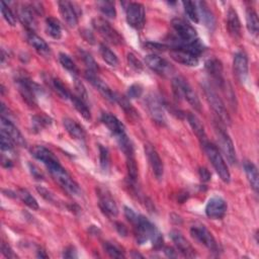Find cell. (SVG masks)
Listing matches in <instances>:
<instances>
[{
  "mask_svg": "<svg viewBox=\"0 0 259 259\" xmlns=\"http://www.w3.org/2000/svg\"><path fill=\"white\" fill-rule=\"evenodd\" d=\"M125 216L128 221L133 225L135 236L139 244H145L148 241L152 242V245L158 249L162 247L163 237L159 230L155 227L148 219L143 216L137 215L132 209L125 206Z\"/></svg>",
  "mask_w": 259,
  "mask_h": 259,
  "instance_id": "6da1fadb",
  "label": "cell"
},
{
  "mask_svg": "<svg viewBox=\"0 0 259 259\" xmlns=\"http://www.w3.org/2000/svg\"><path fill=\"white\" fill-rule=\"evenodd\" d=\"M57 183L66 190L71 195H80L81 189L78 183L71 177V175L66 171V169L60 164L59 161L52 163L46 166Z\"/></svg>",
  "mask_w": 259,
  "mask_h": 259,
  "instance_id": "7a4b0ae2",
  "label": "cell"
},
{
  "mask_svg": "<svg viewBox=\"0 0 259 259\" xmlns=\"http://www.w3.org/2000/svg\"><path fill=\"white\" fill-rule=\"evenodd\" d=\"M201 146L203 147V150L206 154V156H208L209 160L211 161L213 167L215 168V170L217 171V173L219 174L221 179L226 183L230 182L231 174H230L228 166L225 162V159L222 156V154L219 151V149L215 145L210 143L209 141H205L204 143L201 144Z\"/></svg>",
  "mask_w": 259,
  "mask_h": 259,
  "instance_id": "3957f363",
  "label": "cell"
},
{
  "mask_svg": "<svg viewBox=\"0 0 259 259\" xmlns=\"http://www.w3.org/2000/svg\"><path fill=\"white\" fill-rule=\"evenodd\" d=\"M172 87H173V92L177 98H184L194 110H196L197 112H200L201 110L200 100L196 92L192 89V87L184 78L175 77L172 81Z\"/></svg>",
  "mask_w": 259,
  "mask_h": 259,
  "instance_id": "277c9868",
  "label": "cell"
},
{
  "mask_svg": "<svg viewBox=\"0 0 259 259\" xmlns=\"http://www.w3.org/2000/svg\"><path fill=\"white\" fill-rule=\"evenodd\" d=\"M202 89L206 100H208L210 106L212 107L214 112L218 115V117L221 119V121L228 125L231 124V118L228 114V111L224 105V102L221 99V97L218 95V93L215 91V89L212 87V85L208 82H203Z\"/></svg>",
  "mask_w": 259,
  "mask_h": 259,
  "instance_id": "5b68a950",
  "label": "cell"
},
{
  "mask_svg": "<svg viewBox=\"0 0 259 259\" xmlns=\"http://www.w3.org/2000/svg\"><path fill=\"white\" fill-rule=\"evenodd\" d=\"M92 26L94 30L107 42L113 45H121L124 43L122 35L114 29L106 20L101 18H95L92 21Z\"/></svg>",
  "mask_w": 259,
  "mask_h": 259,
  "instance_id": "8992f818",
  "label": "cell"
},
{
  "mask_svg": "<svg viewBox=\"0 0 259 259\" xmlns=\"http://www.w3.org/2000/svg\"><path fill=\"white\" fill-rule=\"evenodd\" d=\"M17 86L19 88L20 93L22 94L25 101L29 106L34 107L37 105V92L39 91V86L33 82L30 78L26 77L25 75L18 76L16 79Z\"/></svg>",
  "mask_w": 259,
  "mask_h": 259,
  "instance_id": "52a82bcc",
  "label": "cell"
},
{
  "mask_svg": "<svg viewBox=\"0 0 259 259\" xmlns=\"http://www.w3.org/2000/svg\"><path fill=\"white\" fill-rule=\"evenodd\" d=\"M216 135H217V140L219 143V147L221 148L224 156L228 160V162L232 165L237 163V155L236 151L234 148V144L230 138V136L225 132V130L217 125L216 126Z\"/></svg>",
  "mask_w": 259,
  "mask_h": 259,
  "instance_id": "ba28073f",
  "label": "cell"
},
{
  "mask_svg": "<svg viewBox=\"0 0 259 259\" xmlns=\"http://www.w3.org/2000/svg\"><path fill=\"white\" fill-rule=\"evenodd\" d=\"M190 234L198 243L202 244L211 252H214V253L219 252V246H218L216 239L214 238L212 233L203 225H201V224L193 225L190 229Z\"/></svg>",
  "mask_w": 259,
  "mask_h": 259,
  "instance_id": "9c48e42d",
  "label": "cell"
},
{
  "mask_svg": "<svg viewBox=\"0 0 259 259\" xmlns=\"http://www.w3.org/2000/svg\"><path fill=\"white\" fill-rule=\"evenodd\" d=\"M145 103L153 121L161 126H164L166 124L165 112L158 96H156L154 93L149 94L145 99Z\"/></svg>",
  "mask_w": 259,
  "mask_h": 259,
  "instance_id": "30bf717a",
  "label": "cell"
},
{
  "mask_svg": "<svg viewBox=\"0 0 259 259\" xmlns=\"http://www.w3.org/2000/svg\"><path fill=\"white\" fill-rule=\"evenodd\" d=\"M228 205L226 200L221 196L211 197L205 205V215L212 220H221L227 213Z\"/></svg>",
  "mask_w": 259,
  "mask_h": 259,
  "instance_id": "8fae6325",
  "label": "cell"
},
{
  "mask_svg": "<svg viewBox=\"0 0 259 259\" xmlns=\"http://www.w3.org/2000/svg\"><path fill=\"white\" fill-rule=\"evenodd\" d=\"M126 19L132 28L140 30L145 24V9L144 6L139 3L129 4L126 9Z\"/></svg>",
  "mask_w": 259,
  "mask_h": 259,
  "instance_id": "7c38bea8",
  "label": "cell"
},
{
  "mask_svg": "<svg viewBox=\"0 0 259 259\" xmlns=\"http://www.w3.org/2000/svg\"><path fill=\"white\" fill-rule=\"evenodd\" d=\"M97 196H98L99 208L103 212V214L107 215L110 218L117 217L119 214V209L111 193L107 189L98 188Z\"/></svg>",
  "mask_w": 259,
  "mask_h": 259,
  "instance_id": "4fadbf2b",
  "label": "cell"
},
{
  "mask_svg": "<svg viewBox=\"0 0 259 259\" xmlns=\"http://www.w3.org/2000/svg\"><path fill=\"white\" fill-rule=\"evenodd\" d=\"M172 27L178 36V39L176 40L179 43H183V44L191 43L198 39L196 31L188 23H186L181 19L173 20Z\"/></svg>",
  "mask_w": 259,
  "mask_h": 259,
  "instance_id": "5bb4252c",
  "label": "cell"
},
{
  "mask_svg": "<svg viewBox=\"0 0 259 259\" xmlns=\"http://www.w3.org/2000/svg\"><path fill=\"white\" fill-rule=\"evenodd\" d=\"M86 79L101 93V95L111 102H117V92H115L105 81L101 80L96 72L85 71Z\"/></svg>",
  "mask_w": 259,
  "mask_h": 259,
  "instance_id": "9a60e30c",
  "label": "cell"
},
{
  "mask_svg": "<svg viewBox=\"0 0 259 259\" xmlns=\"http://www.w3.org/2000/svg\"><path fill=\"white\" fill-rule=\"evenodd\" d=\"M145 63L146 65L153 70L154 72H156L162 76H170L174 69L170 65L168 61H166L164 58L159 57L155 54H151L145 57Z\"/></svg>",
  "mask_w": 259,
  "mask_h": 259,
  "instance_id": "2e32d148",
  "label": "cell"
},
{
  "mask_svg": "<svg viewBox=\"0 0 259 259\" xmlns=\"http://www.w3.org/2000/svg\"><path fill=\"white\" fill-rule=\"evenodd\" d=\"M145 153H146V156L151 165L154 175L156 176V178L159 180L162 179L164 167H163V162L159 156V154L157 153L156 150H155V148H153L152 145H149V144L145 145Z\"/></svg>",
  "mask_w": 259,
  "mask_h": 259,
  "instance_id": "e0dca14e",
  "label": "cell"
},
{
  "mask_svg": "<svg viewBox=\"0 0 259 259\" xmlns=\"http://www.w3.org/2000/svg\"><path fill=\"white\" fill-rule=\"evenodd\" d=\"M0 125H2V133H5L7 136H9L16 145L21 147L27 146V141L20 130L8 118L2 116V123H0Z\"/></svg>",
  "mask_w": 259,
  "mask_h": 259,
  "instance_id": "ac0fdd59",
  "label": "cell"
},
{
  "mask_svg": "<svg viewBox=\"0 0 259 259\" xmlns=\"http://www.w3.org/2000/svg\"><path fill=\"white\" fill-rule=\"evenodd\" d=\"M100 120H101L102 124L110 130V132L113 134V136H115L116 139L127 134L124 124L114 115H112L110 113H103L101 115Z\"/></svg>",
  "mask_w": 259,
  "mask_h": 259,
  "instance_id": "d6986e66",
  "label": "cell"
},
{
  "mask_svg": "<svg viewBox=\"0 0 259 259\" xmlns=\"http://www.w3.org/2000/svg\"><path fill=\"white\" fill-rule=\"evenodd\" d=\"M170 238L176 246L177 250L185 257H195V250L192 245L187 241V239L177 230H172L170 232Z\"/></svg>",
  "mask_w": 259,
  "mask_h": 259,
  "instance_id": "ffe728a7",
  "label": "cell"
},
{
  "mask_svg": "<svg viewBox=\"0 0 259 259\" xmlns=\"http://www.w3.org/2000/svg\"><path fill=\"white\" fill-rule=\"evenodd\" d=\"M36 13L34 12L31 5H24L19 9L18 16L22 24L27 28L29 33H35L37 28V21L35 17Z\"/></svg>",
  "mask_w": 259,
  "mask_h": 259,
  "instance_id": "44dd1931",
  "label": "cell"
},
{
  "mask_svg": "<svg viewBox=\"0 0 259 259\" xmlns=\"http://www.w3.org/2000/svg\"><path fill=\"white\" fill-rule=\"evenodd\" d=\"M170 57L177 63L188 67H195L198 64V57L182 49H172Z\"/></svg>",
  "mask_w": 259,
  "mask_h": 259,
  "instance_id": "7402d4cb",
  "label": "cell"
},
{
  "mask_svg": "<svg viewBox=\"0 0 259 259\" xmlns=\"http://www.w3.org/2000/svg\"><path fill=\"white\" fill-rule=\"evenodd\" d=\"M234 72L239 81L244 82L248 77V58L244 52H238L234 56Z\"/></svg>",
  "mask_w": 259,
  "mask_h": 259,
  "instance_id": "603a6c76",
  "label": "cell"
},
{
  "mask_svg": "<svg viewBox=\"0 0 259 259\" xmlns=\"http://www.w3.org/2000/svg\"><path fill=\"white\" fill-rule=\"evenodd\" d=\"M205 70L208 71V73L220 87H224L225 79L223 77V65L220 60L217 58L209 59L205 62Z\"/></svg>",
  "mask_w": 259,
  "mask_h": 259,
  "instance_id": "cb8c5ba5",
  "label": "cell"
},
{
  "mask_svg": "<svg viewBox=\"0 0 259 259\" xmlns=\"http://www.w3.org/2000/svg\"><path fill=\"white\" fill-rule=\"evenodd\" d=\"M58 7L65 23L70 28L76 27L78 24V15L74 9V6L69 2H59Z\"/></svg>",
  "mask_w": 259,
  "mask_h": 259,
  "instance_id": "d4e9b609",
  "label": "cell"
},
{
  "mask_svg": "<svg viewBox=\"0 0 259 259\" xmlns=\"http://www.w3.org/2000/svg\"><path fill=\"white\" fill-rule=\"evenodd\" d=\"M31 153H32V155L37 160L41 161L46 166H48V165H50L52 163H54V162L59 161L55 157V155L52 153L49 149L44 147V146H35V147H33L31 149Z\"/></svg>",
  "mask_w": 259,
  "mask_h": 259,
  "instance_id": "484cf974",
  "label": "cell"
},
{
  "mask_svg": "<svg viewBox=\"0 0 259 259\" xmlns=\"http://www.w3.org/2000/svg\"><path fill=\"white\" fill-rule=\"evenodd\" d=\"M227 28L229 31V34L234 38V39H241V23L238 17V14L236 13L233 8H231L228 12V17H227Z\"/></svg>",
  "mask_w": 259,
  "mask_h": 259,
  "instance_id": "4316f807",
  "label": "cell"
},
{
  "mask_svg": "<svg viewBox=\"0 0 259 259\" xmlns=\"http://www.w3.org/2000/svg\"><path fill=\"white\" fill-rule=\"evenodd\" d=\"M63 125L67 131V133L75 140L78 141H84L85 137H86V133L84 131V129L74 120L72 119H64L63 120Z\"/></svg>",
  "mask_w": 259,
  "mask_h": 259,
  "instance_id": "83f0119b",
  "label": "cell"
},
{
  "mask_svg": "<svg viewBox=\"0 0 259 259\" xmlns=\"http://www.w3.org/2000/svg\"><path fill=\"white\" fill-rule=\"evenodd\" d=\"M28 42L40 55H42V56L50 55V53H51L50 47L41 37H39L35 33L28 34Z\"/></svg>",
  "mask_w": 259,
  "mask_h": 259,
  "instance_id": "f1b7e54d",
  "label": "cell"
},
{
  "mask_svg": "<svg viewBox=\"0 0 259 259\" xmlns=\"http://www.w3.org/2000/svg\"><path fill=\"white\" fill-rule=\"evenodd\" d=\"M196 7L198 10V17L199 19L201 18L204 26L206 28H209L210 30H214L216 27V20L214 18L213 13L209 10L208 6L204 3H196Z\"/></svg>",
  "mask_w": 259,
  "mask_h": 259,
  "instance_id": "f546056e",
  "label": "cell"
},
{
  "mask_svg": "<svg viewBox=\"0 0 259 259\" xmlns=\"http://www.w3.org/2000/svg\"><path fill=\"white\" fill-rule=\"evenodd\" d=\"M244 170L252 189L257 193L258 187H259V175H258V170L256 165L251 161H245Z\"/></svg>",
  "mask_w": 259,
  "mask_h": 259,
  "instance_id": "4dcf8cb0",
  "label": "cell"
},
{
  "mask_svg": "<svg viewBox=\"0 0 259 259\" xmlns=\"http://www.w3.org/2000/svg\"><path fill=\"white\" fill-rule=\"evenodd\" d=\"M186 118H187L188 124L190 125L193 133L196 135V137L198 138L200 143L202 144L205 141H208V139H206V135H205V131H204L203 125L201 124L200 120L195 115H193L191 113H188Z\"/></svg>",
  "mask_w": 259,
  "mask_h": 259,
  "instance_id": "1f68e13d",
  "label": "cell"
},
{
  "mask_svg": "<svg viewBox=\"0 0 259 259\" xmlns=\"http://www.w3.org/2000/svg\"><path fill=\"white\" fill-rule=\"evenodd\" d=\"M117 103L121 106V108L124 110V112L126 113V115L132 119V120H138L140 118L139 113L137 112V110L132 106V103L130 102L129 98L126 96H123L121 94H117Z\"/></svg>",
  "mask_w": 259,
  "mask_h": 259,
  "instance_id": "d6a6232c",
  "label": "cell"
},
{
  "mask_svg": "<svg viewBox=\"0 0 259 259\" xmlns=\"http://www.w3.org/2000/svg\"><path fill=\"white\" fill-rule=\"evenodd\" d=\"M46 32L55 40H59L62 37V27L58 20L54 18H48L46 20Z\"/></svg>",
  "mask_w": 259,
  "mask_h": 259,
  "instance_id": "836d02e7",
  "label": "cell"
},
{
  "mask_svg": "<svg viewBox=\"0 0 259 259\" xmlns=\"http://www.w3.org/2000/svg\"><path fill=\"white\" fill-rule=\"evenodd\" d=\"M70 100L72 101L74 108L76 109V111L87 121L91 120V113H90V110L88 109L87 107V103L81 99L79 96L77 95H73L71 94L70 96Z\"/></svg>",
  "mask_w": 259,
  "mask_h": 259,
  "instance_id": "e575fe53",
  "label": "cell"
},
{
  "mask_svg": "<svg viewBox=\"0 0 259 259\" xmlns=\"http://www.w3.org/2000/svg\"><path fill=\"white\" fill-rule=\"evenodd\" d=\"M246 23H247V29L253 36H257L259 32V21L257 14L254 10L248 9L246 12Z\"/></svg>",
  "mask_w": 259,
  "mask_h": 259,
  "instance_id": "d590c367",
  "label": "cell"
},
{
  "mask_svg": "<svg viewBox=\"0 0 259 259\" xmlns=\"http://www.w3.org/2000/svg\"><path fill=\"white\" fill-rule=\"evenodd\" d=\"M99 52L102 59L105 60L111 67H117L119 65V59L114 52L107 47L106 45L101 44L99 47Z\"/></svg>",
  "mask_w": 259,
  "mask_h": 259,
  "instance_id": "8d00e7d4",
  "label": "cell"
},
{
  "mask_svg": "<svg viewBox=\"0 0 259 259\" xmlns=\"http://www.w3.org/2000/svg\"><path fill=\"white\" fill-rule=\"evenodd\" d=\"M125 155L127 158V168H128L129 176L132 181H136L138 178V165L135 158V153L134 151H132Z\"/></svg>",
  "mask_w": 259,
  "mask_h": 259,
  "instance_id": "74e56055",
  "label": "cell"
},
{
  "mask_svg": "<svg viewBox=\"0 0 259 259\" xmlns=\"http://www.w3.org/2000/svg\"><path fill=\"white\" fill-rule=\"evenodd\" d=\"M97 8L102 13L103 16H106L109 19H116L117 10H116L115 3L108 2V0H106V2H98Z\"/></svg>",
  "mask_w": 259,
  "mask_h": 259,
  "instance_id": "f35d334b",
  "label": "cell"
},
{
  "mask_svg": "<svg viewBox=\"0 0 259 259\" xmlns=\"http://www.w3.org/2000/svg\"><path fill=\"white\" fill-rule=\"evenodd\" d=\"M18 195L20 196L22 201L29 206V208H31L32 210H35V211L39 210V208H40L39 202L27 189H20Z\"/></svg>",
  "mask_w": 259,
  "mask_h": 259,
  "instance_id": "ab89813d",
  "label": "cell"
},
{
  "mask_svg": "<svg viewBox=\"0 0 259 259\" xmlns=\"http://www.w3.org/2000/svg\"><path fill=\"white\" fill-rule=\"evenodd\" d=\"M51 119L47 116L44 115H39V116H34L32 118V126L34 131L40 132L43 129L49 127L51 125Z\"/></svg>",
  "mask_w": 259,
  "mask_h": 259,
  "instance_id": "60d3db41",
  "label": "cell"
},
{
  "mask_svg": "<svg viewBox=\"0 0 259 259\" xmlns=\"http://www.w3.org/2000/svg\"><path fill=\"white\" fill-rule=\"evenodd\" d=\"M99 161L100 167L103 171H109L111 166V159H110V152L107 147L99 145Z\"/></svg>",
  "mask_w": 259,
  "mask_h": 259,
  "instance_id": "b9f144b4",
  "label": "cell"
},
{
  "mask_svg": "<svg viewBox=\"0 0 259 259\" xmlns=\"http://www.w3.org/2000/svg\"><path fill=\"white\" fill-rule=\"evenodd\" d=\"M182 5L187 18L193 23H198L199 17H198V10H197L196 4L191 2H184Z\"/></svg>",
  "mask_w": 259,
  "mask_h": 259,
  "instance_id": "7bdbcfd3",
  "label": "cell"
},
{
  "mask_svg": "<svg viewBox=\"0 0 259 259\" xmlns=\"http://www.w3.org/2000/svg\"><path fill=\"white\" fill-rule=\"evenodd\" d=\"M52 86H53L54 90L58 93V95L63 99H70L71 93L67 89V87L64 85V83L57 78L52 79Z\"/></svg>",
  "mask_w": 259,
  "mask_h": 259,
  "instance_id": "ee69618b",
  "label": "cell"
},
{
  "mask_svg": "<svg viewBox=\"0 0 259 259\" xmlns=\"http://www.w3.org/2000/svg\"><path fill=\"white\" fill-rule=\"evenodd\" d=\"M59 61H60L61 65L66 70H68L70 73H72V74H77L78 73V68H77L76 64L74 63V61L67 54L61 53L59 55Z\"/></svg>",
  "mask_w": 259,
  "mask_h": 259,
  "instance_id": "f6af8a7d",
  "label": "cell"
},
{
  "mask_svg": "<svg viewBox=\"0 0 259 259\" xmlns=\"http://www.w3.org/2000/svg\"><path fill=\"white\" fill-rule=\"evenodd\" d=\"M0 9H2V14H3L5 20L9 23V25H11L13 27L16 26L17 18L15 16V14L13 13V11L11 10V8L5 2H2V4H0Z\"/></svg>",
  "mask_w": 259,
  "mask_h": 259,
  "instance_id": "bcb514c9",
  "label": "cell"
},
{
  "mask_svg": "<svg viewBox=\"0 0 259 259\" xmlns=\"http://www.w3.org/2000/svg\"><path fill=\"white\" fill-rule=\"evenodd\" d=\"M103 249L105 251L114 258H124L125 254L124 252L115 244L111 243V242H105L103 243Z\"/></svg>",
  "mask_w": 259,
  "mask_h": 259,
  "instance_id": "7dc6e473",
  "label": "cell"
},
{
  "mask_svg": "<svg viewBox=\"0 0 259 259\" xmlns=\"http://www.w3.org/2000/svg\"><path fill=\"white\" fill-rule=\"evenodd\" d=\"M80 56H81L85 66H86V70L92 71V72H96L97 71V69H98L97 64H96L95 60L93 59V57L89 53H87V52L81 50L80 51Z\"/></svg>",
  "mask_w": 259,
  "mask_h": 259,
  "instance_id": "c3c4849f",
  "label": "cell"
},
{
  "mask_svg": "<svg viewBox=\"0 0 259 259\" xmlns=\"http://www.w3.org/2000/svg\"><path fill=\"white\" fill-rule=\"evenodd\" d=\"M143 91V86L139 83H135L128 89V98H139L142 96Z\"/></svg>",
  "mask_w": 259,
  "mask_h": 259,
  "instance_id": "681fc988",
  "label": "cell"
},
{
  "mask_svg": "<svg viewBox=\"0 0 259 259\" xmlns=\"http://www.w3.org/2000/svg\"><path fill=\"white\" fill-rule=\"evenodd\" d=\"M128 62L129 65L137 72H140L143 70V64L141 63V61L133 54V53H129L128 54Z\"/></svg>",
  "mask_w": 259,
  "mask_h": 259,
  "instance_id": "f907efd6",
  "label": "cell"
},
{
  "mask_svg": "<svg viewBox=\"0 0 259 259\" xmlns=\"http://www.w3.org/2000/svg\"><path fill=\"white\" fill-rule=\"evenodd\" d=\"M75 89L77 91V96H79L81 99H83L85 102H87V97H88V94H87V91L83 85V83L79 80V79H75Z\"/></svg>",
  "mask_w": 259,
  "mask_h": 259,
  "instance_id": "816d5d0a",
  "label": "cell"
},
{
  "mask_svg": "<svg viewBox=\"0 0 259 259\" xmlns=\"http://www.w3.org/2000/svg\"><path fill=\"white\" fill-rule=\"evenodd\" d=\"M2 251H3V254L8 257V258H16L17 255L15 254V252L12 250V248L10 247V245H8L6 242L3 243L2 245Z\"/></svg>",
  "mask_w": 259,
  "mask_h": 259,
  "instance_id": "f5cc1de1",
  "label": "cell"
},
{
  "mask_svg": "<svg viewBox=\"0 0 259 259\" xmlns=\"http://www.w3.org/2000/svg\"><path fill=\"white\" fill-rule=\"evenodd\" d=\"M63 257L65 258H76L77 257V251L73 246H69L64 250Z\"/></svg>",
  "mask_w": 259,
  "mask_h": 259,
  "instance_id": "db71d44e",
  "label": "cell"
},
{
  "mask_svg": "<svg viewBox=\"0 0 259 259\" xmlns=\"http://www.w3.org/2000/svg\"><path fill=\"white\" fill-rule=\"evenodd\" d=\"M30 169H31V173L33 174V176H34L36 179L41 180V179H43V178H44L43 173H42V172L39 170V168H38V167H36L35 165L30 164Z\"/></svg>",
  "mask_w": 259,
  "mask_h": 259,
  "instance_id": "11a10c76",
  "label": "cell"
},
{
  "mask_svg": "<svg viewBox=\"0 0 259 259\" xmlns=\"http://www.w3.org/2000/svg\"><path fill=\"white\" fill-rule=\"evenodd\" d=\"M146 46L150 50H156V51H164L167 48V46L161 45V44H158V43H147Z\"/></svg>",
  "mask_w": 259,
  "mask_h": 259,
  "instance_id": "9f6ffc18",
  "label": "cell"
},
{
  "mask_svg": "<svg viewBox=\"0 0 259 259\" xmlns=\"http://www.w3.org/2000/svg\"><path fill=\"white\" fill-rule=\"evenodd\" d=\"M199 175H200V178L202 181H209L211 179V173L206 168H200Z\"/></svg>",
  "mask_w": 259,
  "mask_h": 259,
  "instance_id": "6f0895ef",
  "label": "cell"
},
{
  "mask_svg": "<svg viewBox=\"0 0 259 259\" xmlns=\"http://www.w3.org/2000/svg\"><path fill=\"white\" fill-rule=\"evenodd\" d=\"M82 35H83L84 39H85L88 43L94 44V37H93V35H92L90 32H88V31H84V32L82 33Z\"/></svg>",
  "mask_w": 259,
  "mask_h": 259,
  "instance_id": "680465c9",
  "label": "cell"
},
{
  "mask_svg": "<svg viewBox=\"0 0 259 259\" xmlns=\"http://www.w3.org/2000/svg\"><path fill=\"white\" fill-rule=\"evenodd\" d=\"M117 230H118V232L121 234V236H126L127 235V233H128V231H127V229H126V227L123 225V224H121V223H117Z\"/></svg>",
  "mask_w": 259,
  "mask_h": 259,
  "instance_id": "91938a15",
  "label": "cell"
},
{
  "mask_svg": "<svg viewBox=\"0 0 259 259\" xmlns=\"http://www.w3.org/2000/svg\"><path fill=\"white\" fill-rule=\"evenodd\" d=\"M164 252H165V254H166L168 257H176V256H177L176 253H175V251H174L172 248H170V247H166V248L164 249Z\"/></svg>",
  "mask_w": 259,
  "mask_h": 259,
  "instance_id": "94428289",
  "label": "cell"
},
{
  "mask_svg": "<svg viewBox=\"0 0 259 259\" xmlns=\"http://www.w3.org/2000/svg\"><path fill=\"white\" fill-rule=\"evenodd\" d=\"M38 256L39 257H45V258H47L48 256H47V254H45V251H43V250H39V254H38Z\"/></svg>",
  "mask_w": 259,
  "mask_h": 259,
  "instance_id": "6125c7cd",
  "label": "cell"
},
{
  "mask_svg": "<svg viewBox=\"0 0 259 259\" xmlns=\"http://www.w3.org/2000/svg\"><path fill=\"white\" fill-rule=\"evenodd\" d=\"M132 257H134V258H136V257H141V258H143L144 256H143V255H141V254H139V253H136V254H134V252H133V254H132Z\"/></svg>",
  "mask_w": 259,
  "mask_h": 259,
  "instance_id": "be15d7a7",
  "label": "cell"
}]
</instances>
